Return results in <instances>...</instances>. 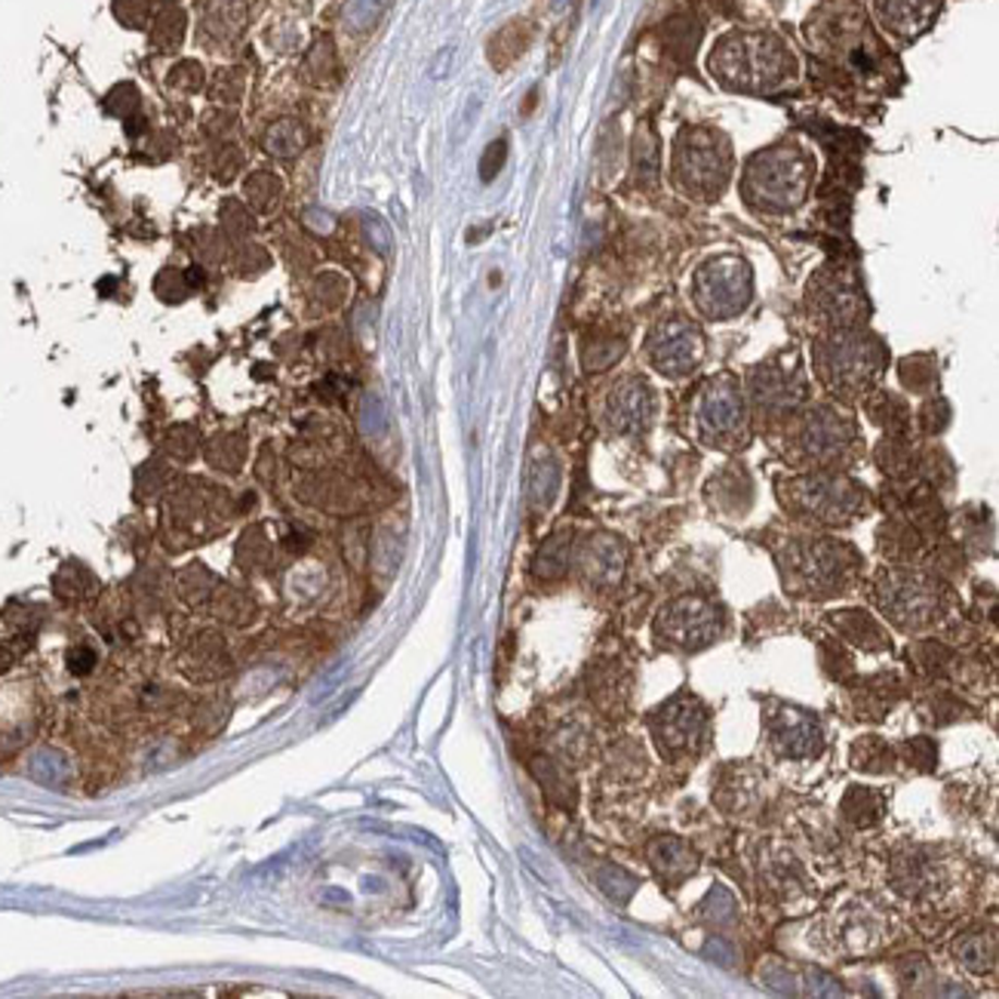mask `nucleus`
I'll use <instances>...</instances> for the list:
<instances>
[{"label": "nucleus", "mask_w": 999, "mask_h": 999, "mask_svg": "<svg viewBox=\"0 0 999 999\" xmlns=\"http://www.w3.org/2000/svg\"><path fill=\"white\" fill-rule=\"evenodd\" d=\"M723 634V612L720 606L690 597L671 604L658 619V637L673 649H705Z\"/></svg>", "instance_id": "f257e3e1"}, {"label": "nucleus", "mask_w": 999, "mask_h": 999, "mask_svg": "<svg viewBox=\"0 0 999 999\" xmlns=\"http://www.w3.org/2000/svg\"><path fill=\"white\" fill-rule=\"evenodd\" d=\"M705 720V705L695 695L683 692V695H673L668 705L655 710L649 717V729H653L655 744L665 757H680L698 744Z\"/></svg>", "instance_id": "f03ea898"}, {"label": "nucleus", "mask_w": 999, "mask_h": 999, "mask_svg": "<svg viewBox=\"0 0 999 999\" xmlns=\"http://www.w3.org/2000/svg\"><path fill=\"white\" fill-rule=\"evenodd\" d=\"M879 604L892 616V621H898L907 631L926 628L941 616V600H938L935 585H929L926 578H916V575H896L892 572L879 585Z\"/></svg>", "instance_id": "7ed1b4c3"}, {"label": "nucleus", "mask_w": 999, "mask_h": 999, "mask_svg": "<svg viewBox=\"0 0 999 999\" xmlns=\"http://www.w3.org/2000/svg\"><path fill=\"white\" fill-rule=\"evenodd\" d=\"M843 548L815 541L793 548L788 560V578L800 594H833V587L843 585L849 563L843 560Z\"/></svg>", "instance_id": "20e7f679"}, {"label": "nucleus", "mask_w": 999, "mask_h": 999, "mask_svg": "<svg viewBox=\"0 0 999 999\" xmlns=\"http://www.w3.org/2000/svg\"><path fill=\"white\" fill-rule=\"evenodd\" d=\"M769 741L781 757H818L825 747V732L812 710L793 705H776L769 710Z\"/></svg>", "instance_id": "39448f33"}, {"label": "nucleus", "mask_w": 999, "mask_h": 999, "mask_svg": "<svg viewBox=\"0 0 999 999\" xmlns=\"http://www.w3.org/2000/svg\"><path fill=\"white\" fill-rule=\"evenodd\" d=\"M698 354H702V339L686 324H671V327H665L653 339L655 366L661 373H671V376L686 373V369L695 366Z\"/></svg>", "instance_id": "423d86ee"}, {"label": "nucleus", "mask_w": 999, "mask_h": 999, "mask_svg": "<svg viewBox=\"0 0 999 999\" xmlns=\"http://www.w3.org/2000/svg\"><path fill=\"white\" fill-rule=\"evenodd\" d=\"M904 695L901 680L892 673H877V677H867L858 680L855 690H852V707L855 714L864 720H882L892 707L898 705V698Z\"/></svg>", "instance_id": "0eeeda50"}, {"label": "nucleus", "mask_w": 999, "mask_h": 999, "mask_svg": "<svg viewBox=\"0 0 999 999\" xmlns=\"http://www.w3.org/2000/svg\"><path fill=\"white\" fill-rule=\"evenodd\" d=\"M653 415V394L643 381H624L609 400V422L619 431H639Z\"/></svg>", "instance_id": "6e6552de"}, {"label": "nucleus", "mask_w": 999, "mask_h": 999, "mask_svg": "<svg viewBox=\"0 0 999 999\" xmlns=\"http://www.w3.org/2000/svg\"><path fill=\"white\" fill-rule=\"evenodd\" d=\"M825 366L827 373H830V379L837 381V385L855 388L864 379H870L874 357H870V348H864L858 339H845V342H833Z\"/></svg>", "instance_id": "1a4fd4ad"}, {"label": "nucleus", "mask_w": 999, "mask_h": 999, "mask_svg": "<svg viewBox=\"0 0 999 999\" xmlns=\"http://www.w3.org/2000/svg\"><path fill=\"white\" fill-rule=\"evenodd\" d=\"M649 862H653L655 874L665 879L668 886H680L683 879L698 870L695 852L683 840H677V837H658L649 845Z\"/></svg>", "instance_id": "9d476101"}, {"label": "nucleus", "mask_w": 999, "mask_h": 999, "mask_svg": "<svg viewBox=\"0 0 999 999\" xmlns=\"http://www.w3.org/2000/svg\"><path fill=\"white\" fill-rule=\"evenodd\" d=\"M800 496L806 501V508L815 511L821 520L843 517L849 511H855V504H858L855 489L845 486L843 480H812L806 483V489Z\"/></svg>", "instance_id": "9b49d317"}, {"label": "nucleus", "mask_w": 999, "mask_h": 999, "mask_svg": "<svg viewBox=\"0 0 999 999\" xmlns=\"http://www.w3.org/2000/svg\"><path fill=\"white\" fill-rule=\"evenodd\" d=\"M714 271V268H710ZM698 299L707 308V314H732L747 302V280H739L735 268H717L714 280L698 287Z\"/></svg>", "instance_id": "f8f14e48"}, {"label": "nucleus", "mask_w": 999, "mask_h": 999, "mask_svg": "<svg viewBox=\"0 0 999 999\" xmlns=\"http://www.w3.org/2000/svg\"><path fill=\"white\" fill-rule=\"evenodd\" d=\"M830 624L837 628V634L849 643L862 646V649H889V637L879 628L874 616H867L862 609H845V612H833Z\"/></svg>", "instance_id": "ddd939ff"}, {"label": "nucleus", "mask_w": 999, "mask_h": 999, "mask_svg": "<svg viewBox=\"0 0 999 999\" xmlns=\"http://www.w3.org/2000/svg\"><path fill=\"white\" fill-rule=\"evenodd\" d=\"M702 418L705 428L714 434H732L741 422V400L735 388L729 385H714L702 403Z\"/></svg>", "instance_id": "4468645a"}, {"label": "nucleus", "mask_w": 999, "mask_h": 999, "mask_svg": "<svg viewBox=\"0 0 999 999\" xmlns=\"http://www.w3.org/2000/svg\"><path fill=\"white\" fill-rule=\"evenodd\" d=\"M587 575L597 585H616L624 572V548L616 538H600L587 548Z\"/></svg>", "instance_id": "2eb2a0df"}, {"label": "nucleus", "mask_w": 999, "mask_h": 999, "mask_svg": "<svg viewBox=\"0 0 999 999\" xmlns=\"http://www.w3.org/2000/svg\"><path fill=\"white\" fill-rule=\"evenodd\" d=\"M852 766L862 769V772L882 776V772H892V769H896V754H892V747L882 739H877V735H864V739H858L852 744Z\"/></svg>", "instance_id": "dca6fc26"}, {"label": "nucleus", "mask_w": 999, "mask_h": 999, "mask_svg": "<svg viewBox=\"0 0 999 999\" xmlns=\"http://www.w3.org/2000/svg\"><path fill=\"white\" fill-rule=\"evenodd\" d=\"M843 815L855 827L877 825L882 815V796L870 788H849L843 796Z\"/></svg>", "instance_id": "f3484780"}, {"label": "nucleus", "mask_w": 999, "mask_h": 999, "mask_svg": "<svg viewBox=\"0 0 999 999\" xmlns=\"http://www.w3.org/2000/svg\"><path fill=\"white\" fill-rule=\"evenodd\" d=\"M957 960L965 965V968H972V972H987L990 965H994V957H997V945H994V935H984V931H972V935H965L963 941H957Z\"/></svg>", "instance_id": "a211bd4d"}, {"label": "nucleus", "mask_w": 999, "mask_h": 999, "mask_svg": "<svg viewBox=\"0 0 999 999\" xmlns=\"http://www.w3.org/2000/svg\"><path fill=\"white\" fill-rule=\"evenodd\" d=\"M845 428L840 418H833V415H815V422H809V431H806V443L815 455H827V452H837V449L843 447V437Z\"/></svg>", "instance_id": "6ab92c4d"}, {"label": "nucleus", "mask_w": 999, "mask_h": 999, "mask_svg": "<svg viewBox=\"0 0 999 999\" xmlns=\"http://www.w3.org/2000/svg\"><path fill=\"white\" fill-rule=\"evenodd\" d=\"M929 864L923 862V858L904 855L896 864V886L901 892H907V896H919L926 889V882H929Z\"/></svg>", "instance_id": "aec40b11"}, {"label": "nucleus", "mask_w": 999, "mask_h": 999, "mask_svg": "<svg viewBox=\"0 0 999 999\" xmlns=\"http://www.w3.org/2000/svg\"><path fill=\"white\" fill-rule=\"evenodd\" d=\"M698 913L710 919V923H729L735 916V898L723 886H714L707 898L698 904Z\"/></svg>", "instance_id": "412c9836"}, {"label": "nucleus", "mask_w": 999, "mask_h": 999, "mask_svg": "<svg viewBox=\"0 0 999 999\" xmlns=\"http://www.w3.org/2000/svg\"><path fill=\"white\" fill-rule=\"evenodd\" d=\"M913 661H916V668L923 673H941L945 671V665L950 661V649L948 646H941V643H935V639H926V643H916L911 653Z\"/></svg>", "instance_id": "4be33fe9"}, {"label": "nucleus", "mask_w": 999, "mask_h": 999, "mask_svg": "<svg viewBox=\"0 0 999 999\" xmlns=\"http://www.w3.org/2000/svg\"><path fill=\"white\" fill-rule=\"evenodd\" d=\"M597 882L604 886L606 896L616 898L619 904H624L628 898L634 896V889H637V879L631 877V874H624L621 867H604V870L597 874Z\"/></svg>", "instance_id": "5701e85b"}, {"label": "nucleus", "mask_w": 999, "mask_h": 999, "mask_svg": "<svg viewBox=\"0 0 999 999\" xmlns=\"http://www.w3.org/2000/svg\"><path fill=\"white\" fill-rule=\"evenodd\" d=\"M385 3L388 0H351L345 10V19L351 28H357V32H366V28H373L379 16L385 13Z\"/></svg>", "instance_id": "b1692460"}, {"label": "nucleus", "mask_w": 999, "mask_h": 999, "mask_svg": "<svg viewBox=\"0 0 999 999\" xmlns=\"http://www.w3.org/2000/svg\"><path fill=\"white\" fill-rule=\"evenodd\" d=\"M904 757L911 763L913 769H919V772H935V766H938V747H935V741L931 739H911L904 744Z\"/></svg>", "instance_id": "393cba45"}, {"label": "nucleus", "mask_w": 999, "mask_h": 999, "mask_svg": "<svg viewBox=\"0 0 999 999\" xmlns=\"http://www.w3.org/2000/svg\"><path fill=\"white\" fill-rule=\"evenodd\" d=\"M821 661H825V671L837 680H843L852 673V658L843 653L840 643H821Z\"/></svg>", "instance_id": "a878e982"}, {"label": "nucleus", "mask_w": 999, "mask_h": 999, "mask_svg": "<svg viewBox=\"0 0 999 999\" xmlns=\"http://www.w3.org/2000/svg\"><path fill=\"white\" fill-rule=\"evenodd\" d=\"M504 157H508V138H496V142L486 148V155H483V163H480L483 182H489V179H496V175H499Z\"/></svg>", "instance_id": "bb28decb"}, {"label": "nucleus", "mask_w": 999, "mask_h": 999, "mask_svg": "<svg viewBox=\"0 0 999 999\" xmlns=\"http://www.w3.org/2000/svg\"><path fill=\"white\" fill-rule=\"evenodd\" d=\"M901 982L904 984H926L931 982V968L923 957H907L901 963Z\"/></svg>", "instance_id": "cd10ccee"}, {"label": "nucleus", "mask_w": 999, "mask_h": 999, "mask_svg": "<svg viewBox=\"0 0 999 999\" xmlns=\"http://www.w3.org/2000/svg\"><path fill=\"white\" fill-rule=\"evenodd\" d=\"M136 105H138V96H136V89L130 87V84H123V87H118L114 93H111V96H108V108H111L114 114H130Z\"/></svg>", "instance_id": "c85d7f7f"}, {"label": "nucleus", "mask_w": 999, "mask_h": 999, "mask_svg": "<svg viewBox=\"0 0 999 999\" xmlns=\"http://www.w3.org/2000/svg\"><path fill=\"white\" fill-rule=\"evenodd\" d=\"M931 710H935V714H931V717H935V723H950V720H957V717L963 714L965 707H963V702H957V698H950V695H941V698L935 702Z\"/></svg>", "instance_id": "c756f323"}, {"label": "nucleus", "mask_w": 999, "mask_h": 999, "mask_svg": "<svg viewBox=\"0 0 999 999\" xmlns=\"http://www.w3.org/2000/svg\"><path fill=\"white\" fill-rule=\"evenodd\" d=\"M363 222H366V231H369L373 243H376L381 253H385V249L391 246V231H388V224L381 222L379 216H373V212H366V216H363Z\"/></svg>", "instance_id": "7c9ffc66"}, {"label": "nucleus", "mask_w": 999, "mask_h": 999, "mask_svg": "<svg viewBox=\"0 0 999 999\" xmlns=\"http://www.w3.org/2000/svg\"><path fill=\"white\" fill-rule=\"evenodd\" d=\"M705 953H707V957H714V960H717L720 965H732V960H735V950H732V945H726L723 938H714V941H707Z\"/></svg>", "instance_id": "2f4dec72"}, {"label": "nucleus", "mask_w": 999, "mask_h": 999, "mask_svg": "<svg viewBox=\"0 0 999 999\" xmlns=\"http://www.w3.org/2000/svg\"><path fill=\"white\" fill-rule=\"evenodd\" d=\"M93 661H96V655L89 653L87 646H84V649H71L69 653V668L74 673H89L93 671Z\"/></svg>", "instance_id": "473e14b6"}]
</instances>
